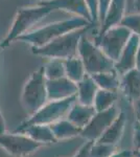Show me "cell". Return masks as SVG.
I'll list each match as a JSON object with an SVG mask.
<instances>
[{"label": "cell", "mask_w": 140, "mask_h": 157, "mask_svg": "<svg viewBox=\"0 0 140 157\" xmlns=\"http://www.w3.org/2000/svg\"><path fill=\"white\" fill-rule=\"evenodd\" d=\"M96 25L90 24L88 26L71 30L62 36L55 38L52 41L40 47H32V52L47 59L66 60L71 57L78 56V46L83 36L94 29Z\"/></svg>", "instance_id": "1"}, {"label": "cell", "mask_w": 140, "mask_h": 157, "mask_svg": "<svg viewBox=\"0 0 140 157\" xmlns=\"http://www.w3.org/2000/svg\"><path fill=\"white\" fill-rule=\"evenodd\" d=\"M90 24L92 23L89 22L88 20L74 16L70 19L51 22V23L46 24L35 30H32V32H27L26 34L18 38L16 41L26 43L32 47H40L66 33L81 29V27L88 26Z\"/></svg>", "instance_id": "2"}, {"label": "cell", "mask_w": 140, "mask_h": 157, "mask_svg": "<svg viewBox=\"0 0 140 157\" xmlns=\"http://www.w3.org/2000/svg\"><path fill=\"white\" fill-rule=\"evenodd\" d=\"M52 12L53 11L49 7L40 6L38 3L32 6L20 7L15 15L9 33L0 43V47L1 48L9 47L11 43L15 42L22 35L26 34L34 25L44 19L49 14H51Z\"/></svg>", "instance_id": "3"}, {"label": "cell", "mask_w": 140, "mask_h": 157, "mask_svg": "<svg viewBox=\"0 0 140 157\" xmlns=\"http://www.w3.org/2000/svg\"><path fill=\"white\" fill-rule=\"evenodd\" d=\"M78 98L76 94L73 97L64 98V100L58 101H48L46 104L42 106L39 110H37L35 113L30 114L27 120L22 121L13 132L18 133L24 128L28 127L30 125L40 124V125H50L57 121H60L62 118H66L68 112L73 106V104L76 103Z\"/></svg>", "instance_id": "4"}, {"label": "cell", "mask_w": 140, "mask_h": 157, "mask_svg": "<svg viewBox=\"0 0 140 157\" xmlns=\"http://www.w3.org/2000/svg\"><path fill=\"white\" fill-rule=\"evenodd\" d=\"M47 102L46 78L43 66H41L35 70L25 82L21 93V104L27 112L32 114Z\"/></svg>", "instance_id": "5"}, {"label": "cell", "mask_w": 140, "mask_h": 157, "mask_svg": "<svg viewBox=\"0 0 140 157\" xmlns=\"http://www.w3.org/2000/svg\"><path fill=\"white\" fill-rule=\"evenodd\" d=\"M78 56L83 61L84 67L88 75L107 72L114 70V61L103 52L94 42L83 36L78 46Z\"/></svg>", "instance_id": "6"}, {"label": "cell", "mask_w": 140, "mask_h": 157, "mask_svg": "<svg viewBox=\"0 0 140 157\" xmlns=\"http://www.w3.org/2000/svg\"><path fill=\"white\" fill-rule=\"evenodd\" d=\"M131 35V30L123 25L118 24L110 27L103 34L97 35L94 39V43L115 63L128 43Z\"/></svg>", "instance_id": "7"}, {"label": "cell", "mask_w": 140, "mask_h": 157, "mask_svg": "<svg viewBox=\"0 0 140 157\" xmlns=\"http://www.w3.org/2000/svg\"><path fill=\"white\" fill-rule=\"evenodd\" d=\"M44 146L23 133L0 134V147L13 157H28Z\"/></svg>", "instance_id": "8"}, {"label": "cell", "mask_w": 140, "mask_h": 157, "mask_svg": "<svg viewBox=\"0 0 140 157\" xmlns=\"http://www.w3.org/2000/svg\"><path fill=\"white\" fill-rule=\"evenodd\" d=\"M119 112L120 111L118 110L116 104H114L112 107L105 111L96 112L91 118V121L87 124V126L82 129L80 135L86 140L96 141L108 129L109 126L113 123V121L117 117Z\"/></svg>", "instance_id": "9"}, {"label": "cell", "mask_w": 140, "mask_h": 157, "mask_svg": "<svg viewBox=\"0 0 140 157\" xmlns=\"http://www.w3.org/2000/svg\"><path fill=\"white\" fill-rule=\"evenodd\" d=\"M139 41L140 38L137 35L132 34L127 45L119 56L118 60L114 63V70L119 77L136 67V55Z\"/></svg>", "instance_id": "10"}, {"label": "cell", "mask_w": 140, "mask_h": 157, "mask_svg": "<svg viewBox=\"0 0 140 157\" xmlns=\"http://www.w3.org/2000/svg\"><path fill=\"white\" fill-rule=\"evenodd\" d=\"M38 4L49 7L52 11L59 10L66 13H71L76 17H81L91 22L90 14L85 0H40Z\"/></svg>", "instance_id": "11"}, {"label": "cell", "mask_w": 140, "mask_h": 157, "mask_svg": "<svg viewBox=\"0 0 140 157\" xmlns=\"http://www.w3.org/2000/svg\"><path fill=\"white\" fill-rule=\"evenodd\" d=\"M46 90L48 101H58L75 95L78 86L67 77H63L55 80H46Z\"/></svg>", "instance_id": "12"}, {"label": "cell", "mask_w": 140, "mask_h": 157, "mask_svg": "<svg viewBox=\"0 0 140 157\" xmlns=\"http://www.w3.org/2000/svg\"><path fill=\"white\" fill-rule=\"evenodd\" d=\"M119 91L131 103L140 100V69L135 67L121 75Z\"/></svg>", "instance_id": "13"}, {"label": "cell", "mask_w": 140, "mask_h": 157, "mask_svg": "<svg viewBox=\"0 0 140 157\" xmlns=\"http://www.w3.org/2000/svg\"><path fill=\"white\" fill-rule=\"evenodd\" d=\"M126 7H127V0H111L107 12L101 21V29L98 35L103 34L107 29L112 26L120 24L121 20L126 16Z\"/></svg>", "instance_id": "14"}, {"label": "cell", "mask_w": 140, "mask_h": 157, "mask_svg": "<svg viewBox=\"0 0 140 157\" xmlns=\"http://www.w3.org/2000/svg\"><path fill=\"white\" fill-rule=\"evenodd\" d=\"M127 124V115L123 111H120L117 117L113 121V123L108 127V129L103 133V135L99 137L97 143L104 144H111V145H116L120 141L121 137L123 135L124 128Z\"/></svg>", "instance_id": "15"}, {"label": "cell", "mask_w": 140, "mask_h": 157, "mask_svg": "<svg viewBox=\"0 0 140 157\" xmlns=\"http://www.w3.org/2000/svg\"><path fill=\"white\" fill-rule=\"evenodd\" d=\"M95 113L96 110L93 106L82 105V104L76 102L71 107L66 118L76 127L83 129L87 126V124L91 121V118L93 117Z\"/></svg>", "instance_id": "16"}, {"label": "cell", "mask_w": 140, "mask_h": 157, "mask_svg": "<svg viewBox=\"0 0 140 157\" xmlns=\"http://www.w3.org/2000/svg\"><path fill=\"white\" fill-rule=\"evenodd\" d=\"M78 86V92H76V102L82 104V105L92 106L94 97L98 90V86L94 82L93 78L90 75L86 73L85 77L78 83H76Z\"/></svg>", "instance_id": "17"}, {"label": "cell", "mask_w": 140, "mask_h": 157, "mask_svg": "<svg viewBox=\"0 0 140 157\" xmlns=\"http://www.w3.org/2000/svg\"><path fill=\"white\" fill-rule=\"evenodd\" d=\"M18 133H23L32 139L38 141V143H41L45 146L48 145V144L58 143L49 125L35 124V125H30L28 127L24 128L23 130H21Z\"/></svg>", "instance_id": "18"}, {"label": "cell", "mask_w": 140, "mask_h": 157, "mask_svg": "<svg viewBox=\"0 0 140 157\" xmlns=\"http://www.w3.org/2000/svg\"><path fill=\"white\" fill-rule=\"evenodd\" d=\"M49 126L58 141L69 139L76 135H80L81 131H82V129L74 126L67 118H62L60 121H57L55 123L50 124Z\"/></svg>", "instance_id": "19"}, {"label": "cell", "mask_w": 140, "mask_h": 157, "mask_svg": "<svg viewBox=\"0 0 140 157\" xmlns=\"http://www.w3.org/2000/svg\"><path fill=\"white\" fill-rule=\"evenodd\" d=\"M94 82L98 86L99 89L111 90V91H119V83H120V77L116 73L115 70L107 72H100L92 75Z\"/></svg>", "instance_id": "20"}, {"label": "cell", "mask_w": 140, "mask_h": 157, "mask_svg": "<svg viewBox=\"0 0 140 157\" xmlns=\"http://www.w3.org/2000/svg\"><path fill=\"white\" fill-rule=\"evenodd\" d=\"M118 92L119 91H111V90H105L99 89L96 92L95 97L93 101V107L96 110V112L105 111L107 109L116 104V101L118 98Z\"/></svg>", "instance_id": "21"}, {"label": "cell", "mask_w": 140, "mask_h": 157, "mask_svg": "<svg viewBox=\"0 0 140 157\" xmlns=\"http://www.w3.org/2000/svg\"><path fill=\"white\" fill-rule=\"evenodd\" d=\"M65 61V72L66 77L74 83H78L82 78L85 77L86 72L84 67L83 61L78 56L71 57Z\"/></svg>", "instance_id": "22"}, {"label": "cell", "mask_w": 140, "mask_h": 157, "mask_svg": "<svg viewBox=\"0 0 140 157\" xmlns=\"http://www.w3.org/2000/svg\"><path fill=\"white\" fill-rule=\"evenodd\" d=\"M43 71L46 80H55L66 77L65 61L61 59H48L43 66Z\"/></svg>", "instance_id": "23"}, {"label": "cell", "mask_w": 140, "mask_h": 157, "mask_svg": "<svg viewBox=\"0 0 140 157\" xmlns=\"http://www.w3.org/2000/svg\"><path fill=\"white\" fill-rule=\"evenodd\" d=\"M117 152V146L94 141L89 151V157H110Z\"/></svg>", "instance_id": "24"}, {"label": "cell", "mask_w": 140, "mask_h": 157, "mask_svg": "<svg viewBox=\"0 0 140 157\" xmlns=\"http://www.w3.org/2000/svg\"><path fill=\"white\" fill-rule=\"evenodd\" d=\"M120 24L131 30L132 34L137 35L140 38V13L126 15L121 20Z\"/></svg>", "instance_id": "25"}, {"label": "cell", "mask_w": 140, "mask_h": 157, "mask_svg": "<svg viewBox=\"0 0 140 157\" xmlns=\"http://www.w3.org/2000/svg\"><path fill=\"white\" fill-rule=\"evenodd\" d=\"M86 6L88 7L89 14H90L91 23L94 25H99L98 18V0H85Z\"/></svg>", "instance_id": "26"}, {"label": "cell", "mask_w": 140, "mask_h": 157, "mask_svg": "<svg viewBox=\"0 0 140 157\" xmlns=\"http://www.w3.org/2000/svg\"><path fill=\"white\" fill-rule=\"evenodd\" d=\"M133 146L134 150H140V123L137 120L134 124Z\"/></svg>", "instance_id": "27"}, {"label": "cell", "mask_w": 140, "mask_h": 157, "mask_svg": "<svg viewBox=\"0 0 140 157\" xmlns=\"http://www.w3.org/2000/svg\"><path fill=\"white\" fill-rule=\"evenodd\" d=\"M93 143H94L93 140H87L81 147L80 150L76 152L75 155L73 157H89V151H90V148Z\"/></svg>", "instance_id": "28"}, {"label": "cell", "mask_w": 140, "mask_h": 157, "mask_svg": "<svg viewBox=\"0 0 140 157\" xmlns=\"http://www.w3.org/2000/svg\"><path fill=\"white\" fill-rule=\"evenodd\" d=\"M111 0H98V18H99V25H100L101 21L104 20L105 14L107 12V9L109 6Z\"/></svg>", "instance_id": "29"}, {"label": "cell", "mask_w": 140, "mask_h": 157, "mask_svg": "<svg viewBox=\"0 0 140 157\" xmlns=\"http://www.w3.org/2000/svg\"><path fill=\"white\" fill-rule=\"evenodd\" d=\"M4 133H6V125L3 115H2L1 111H0V134H4Z\"/></svg>", "instance_id": "30"}, {"label": "cell", "mask_w": 140, "mask_h": 157, "mask_svg": "<svg viewBox=\"0 0 140 157\" xmlns=\"http://www.w3.org/2000/svg\"><path fill=\"white\" fill-rule=\"evenodd\" d=\"M132 154V151H129V150H123V151H117L116 153H114L113 155L110 156V157H128Z\"/></svg>", "instance_id": "31"}, {"label": "cell", "mask_w": 140, "mask_h": 157, "mask_svg": "<svg viewBox=\"0 0 140 157\" xmlns=\"http://www.w3.org/2000/svg\"><path fill=\"white\" fill-rule=\"evenodd\" d=\"M136 68L140 69V41H139L138 49H137V55H136Z\"/></svg>", "instance_id": "32"}, {"label": "cell", "mask_w": 140, "mask_h": 157, "mask_svg": "<svg viewBox=\"0 0 140 157\" xmlns=\"http://www.w3.org/2000/svg\"><path fill=\"white\" fill-rule=\"evenodd\" d=\"M134 9L136 10V13H140V0H134Z\"/></svg>", "instance_id": "33"}, {"label": "cell", "mask_w": 140, "mask_h": 157, "mask_svg": "<svg viewBox=\"0 0 140 157\" xmlns=\"http://www.w3.org/2000/svg\"><path fill=\"white\" fill-rule=\"evenodd\" d=\"M135 108H136V112L137 116H140V100H138L137 102H135Z\"/></svg>", "instance_id": "34"}, {"label": "cell", "mask_w": 140, "mask_h": 157, "mask_svg": "<svg viewBox=\"0 0 140 157\" xmlns=\"http://www.w3.org/2000/svg\"><path fill=\"white\" fill-rule=\"evenodd\" d=\"M132 154L135 157H140V150H133L132 151Z\"/></svg>", "instance_id": "35"}, {"label": "cell", "mask_w": 140, "mask_h": 157, "mask_svg": "<svg viewBox=\"0 0 140 157\" xmlns=\"http://www.w3.org/2000/svg\"><path fill=\"white\" fill-rule=\"evenodd\" d=\"M137 121H138L139 123H140V116H137Z\"/></svg>", "instance_id": "36"}, {"label": "cell", "mask_w": 140, "mask_h": 157, "mask_svg": "<svg viewBox=\"0 0 140 157\" xmlns=\"http://www.w3.org/2000/svg\"><path fill=\"white\" fill-rule=\"evenodd\" d=\"M128 157H135V156L133 155V154H131V155H130V156H128Z\"/></svg>", "instance_id": "37"}]
</instances>
